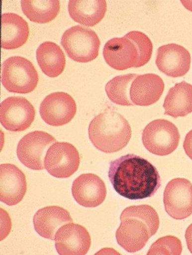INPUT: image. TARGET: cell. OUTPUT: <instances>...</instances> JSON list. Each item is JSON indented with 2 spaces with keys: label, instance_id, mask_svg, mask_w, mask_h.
Masks as SVG:
<instances>
[{
  "label": "cell",
  "instance_id": "17",
  "mask_svg": "<svg viewBox=\"0 0 192 255\" xmlns=\"http://www.w3.org/2000/svg\"><path fill=\"white\" fill-rule=\"evenodd\" d=\"M165 89L162 78L156 74L138 75L130 88V98L134 105L146 107L156 104Z\"/></svg>",
  "mask_w": 192,
  "mask_h": 255
},
{
  "label": "cell",
  "instance_id": "14",
  "mask_svg": "<svg viewBox=\"0 0 192 255\" xmlns=\"http://www.w3.org/2000/svg\"><path fill=\"white\" fill-rule=\"evenodd\" d=\"M191 64V53L182 46L169 44L158 48L156 66L161 72L168 77H183L189 72Z\"/></svg>",
  "mask_w": 192,
  "mask_h": 255
},
{
  "label": "cell",
  "instance_id": "24",
  "mask_svg": "<svg viewBox=\"0 0 192 255\" xmlns=\"http://www.w3.org/2000/svg\"><path fill=\"white\" fill-rule=\"evenodd\" d=\"M137 74L117 76L107 83L105 91L111 102L121 106H133L130 98V88Z\"/></svg>",
  "mask_w": 192,
  "mask_h": 255
},
{
  "label": "cell",
  "instance_id": "22",
  "mask_svg": "<svg viewBox=\"0 0 192 255\" xmlns=\"http://www.w3.org/2000/svg\"><path fill=\"white\" fill-rule=\"evenodd\" d=\"M36 57L40 68L48 77L56 78L64 72L66 57L61 48L55 42L42 43L37 48Z\"/></svg>",
  "mask_w": 192,
  "mask_h": 255
},
{
  "label": "cell",
  "instance_id": "3",
  "mask_svg": "<svg viewBox=\"0 0 192 255\" xmlns=\"http://www.w3.org/2000/svg\"><path fill=\"white\" fill-rule=\"evenodd\" d=\"M153 43L139 31H132L123 37L109 40L103 48V57L111 68L124 71L140 68L148 63L153 53Z\"/></svg>",
  "mask_w": 192,
  "mask_h": 255
},
{
  "label": "cell",
  "instance_id": "2",
  "mask_svg": "<svg viewBox=\"0 0 192 255\" xmlns=\"http://www.w3.org/2000/svg\"><path fill=\"white\" fill-rule=\"evenodd\" d=\"M116 232L118 245L129 253L139 252L160 227L157 212L151 206H131L122 211Z\"/></svg>",
  "mask_w": 192,
  "mask_h": 255
},
{
  "label": "cell",
  "instance_id": "1",
  "mask_svg": "<svg viewBox=\"0 0 192 255\" xmlns=\"http://www.w3.org/2000/svg\"><path fill=\"white\" fill-rule=\"evenodd\" d=\"M108 178L115 191L131 200L151 198L162 185L159 172L155 165L135 154L111 161Z\"/></svg>",
  "mask_w": 192,
  "mask_h": 255
},
{
  "label": "cell",
  "instance_id": "9",
  "mask_svg": "<svg viewBox=\"0 0 192 255\" xmlns=\"http://www.w3.org/2000/svg\"><path fill=\"white\" fill-rule=\"evenodd\" d=\"M35 118L34 107L21 96H11L0 105V122L8 131L19 132L28 129Z\"/></svg>",
  "mask_w": 192,
  "mask_h": 255
},
{
  "label": "cell",
  "instance_id": "16",
  "mask_svg": "<svg viewBox=\"0 0 192 255\" xmlns=\"http://www.w3.org/2000/svg\"><path fill=\"white\" fill-rule=\"evenodd\" d=\"M27 191L24 174L15 165H0V200L8 206L21 202Z\"/></svg>",
  "mask_w": 192,
  "mask_h": 255
},
{
  "label": "cell",
  "instance_id": "4",
  "mask_svg": "<svg viewBox=\"0 0 192 255\" xmlns=\"http://www.w3.org/2000/svg\"><path fill=\"white\" fill-rule=\"evenodd\" d=\"M131 128L126 118L117 112L99 114L89 127V137L94 146L105 153L122 150L131 138Z\"/></svg>",
  "mask_w": 192,
  "mask_h": 255
},
{
  "label": "cell",
  "instance_id": "20",
  "mask_svg": "<svg viewBox=\"0 0 192 255\" xmlns=\"http://www.w3.org/2000/svg\"><path fill=\"white\" fill-rule=\"evenodd\" d=\"M107 9L105 0H70L69 15L82 25L93 27L104 18Z\"/></svg>",
  "mask_w": 192,
  "mask_h": 255
},
{
  "label": "cell",
  "instance_id": "5",
  "mask_svg": "<svg viewBox=\"0 0 192 255\" xmlns=\"http://www.w3.org/2000/svg\"><path fill=\"white\" fill-rule=\"evenodd\" d=\"M39 75L30 60L14 56L2 64L1 84L8 92L28 94L36 88Z\"/></svg>",
  "mask_w": 192,
  "mask_h": 255
},
{
  "label": "cell",
  "instance_id": "15",
  "mask_svg": "<svg viewBox=\"0 0 192 255\" xmlns=\"http://www.w3.org/2000/svg\"><path fill=\"white\" fill-rule=\"evenodd\" d=\"M72 194L75 200L82 207H97L105 200V183L95 174H83L74 181Z\"/></svg>",
  "mask_w": 192,
  "mask_h": 255
},
{
  "label": "cell",
  "instance_id": "25",
  "mask_svg": "<svg viewBox=\"0 0 192 255\" xmlns=\"http://www.w3.org/2000/svg\"><path fill=\"white\" fill-rule=\"evenodd\" d=\"M183 251L182 242L178 237L167 236L158 239L151 246L147 255H180Z\"/></svg>",
  "mask_w": 192,
  "mask_h": 255
},
{
  "label": "cell",
  "instance_id": "28",
  "mask_svg": "<svg viewBox=\"0 0 192 255\" xmlns=\"http://www.w3.org/2000/svg\"><path fill=\"white\" fill-rule=\"evenodd\" d=\"M182 3L190 11L192 12V1H182Z\"/></svg>",
  "mask_w": 192,
  "mask_h": 255
},
{
  "label": "cell",
  "instance_id": "19",
  "mask_svg": "<svg viewBox=\"0 0 192 255\" xmlns=\"http://www.w3.org/2000/svg\"><path fill=\"white\" fill-rule=\"evenodd\" d=\"M30 35L27 22L14 13L1 15V48L15 50L23 46Z\"/></svg>",
  "mask_w": 192,
  "mask_h": 255
},
{
  "label": "cell",
  "instance_id": "11",
  "mask_svg": "<svg viewBox=\"0 0 192 255\" xmlns=\"http://www.w3.org/2000/svg\"><path fill=\"white\" fill-rule=\"evenodd\" d=\"M165 211L176 220H183L192 215V183L187 179L170 181L164 193Z\"/></svg>",
  "mask_w": 192,
  "mask_h": 255
},
{
  "label": "cell",
  "instance_id": "10",
  "mask_svg": "<svg viewBox=\"0 0 192 255\" xmlns=\"http://www.w3.org/2000/svg\"><path fill=\"white\" fill-rule=\"evenodd\" d=\"M80 164L79 152L73 144L56 142L46 155L44 165L50 175L57 178H68L77 171Z\"/></svg>",
  "mask_w": 192,
  "mask_h": 255
},
{
  "label": "cell",
  "instance_id": "18",
  "mask_svg": "<svg viewBox=\"0 0 192 255\" xmlns=\"http://www.w3.org/2000/svg\"><path fill=\"white\" fill-rule=\"evenodd\" d=\"M73 220L68 210L59 206H50L38 210L33 216L35 231L43 238L55 241L56 234L62 226Z\"/></svg>",
  "mask_w": 192,
  "mask_h": 255
},
{
  "label": "cell",
  "instance_id": "12",
  "mask_svg": "<svg viewBox=\"0 0 192 255\" xmlns=\"http://www.w3.org/2000/svg\"><path fill=\"white\" fill-rule=\"evenodd\" d=\"M77 107L72 96L64 92L47 96L40 106V115L44 122L53 127H60L71 122Z\"/></svg>",
  "mask_w": 192,
  "mask_h": 255
},
{
  "label": "cell",
  "instance_id": "21",
  "mask_svg": "<svg viewBox=\"0 0 192 255\" xmlns=\"http://www.w3.org/2000/svg\"><path fill=\"white\" fill-rule=\"evenodd\" d=\"M165 115L185 117L192 113V85L183 81L170 89L164 104Z\"/></svg>",
  "mask_w": 192,
  "mask_h": 255
},
{
  "label": "cell",
  "instance_id": "26",
  "mask_svg": "<svg viewBox=\"0 0 192 255\" xmlns=\"http://www.w3.org/2000/svg\"><path fill=\"white\" fill-rule=\"evenodd\" d=\"M185 153L192 160V129L187 134L183 143Z\"/></svg>",
  "mask_w": 192,
  "mask_h": 255
},
{
  "label": "cell",
  "instance_id": "6",
  "mask_svg": "<svg viewBox=\"0 0 192 255\" xmlns=\"http://www.w3.org/2000/svg\"><path fill=\"white\" fill-rule=\"evenodd\" d=\"M61 45L74 61L87 63L97 57L101 41L95 31L77 25L64 33Z\"/></svg>",
  "mask_w": 192,
  "mask_h": 255
},
{
  "label": "cell",
  "instance_id": "13",
  "mask_svg": "<svg viewBox=\"0 0 192 255\" xmlns=\"http://www.w3.org/2000/svg\"><path fill=\"white\" fill-rule=\"evenodd\" d=\"M55 241L56 250L61 255H85L91 246L88 230L73 223L60 227L56 234Z\"/></svg>",
  "mask_w": 192,
  "mask_h": 255
},
{
  "label": "cell",
  "instance_id": "23",
  "mask_svg": "<svg viewBox=\"0 0 192 255\" xmlns=\"http://www.w3.org/2000/svg\"><path fill=\"white\" fill-rule=\"evenodd\" d=\"M24 14L34 23H48L56 18L60 9L59 0H23Z\"/></svg>",
  "mask_w": 192,
  "mask_h": 255
},
{
  "label": "cell",
  "instance_id": "27",
  "mask_svg": "<svg viewBox=\"0 0 192 255\" xmlns=\"http://www.w3.org/2000/svg\"><path fill=\"white\" fill-rule=\"evenodd\" d=\"M185 239H186L188 249L192 254V224L187 228L185 232Z\"/></svg>",
  "mask_w": 192,
  "mask_h": 255
},
{
  "label": "cell",
  "instance_id": "8",
  "mask_svg": "<svg viewBox=\"0 0 192 255\" xmlns=\"http://www.w3.org/2000/svg\"><path fill=\"white\" fill-rule=\"evenodd\" d=\"M55 142V138L45 131H32L19 140L17 147V157L29 169L43 170L45 168V155L49 147Z\"/></svg>",
  "mask_w": 192,
  "mask_h": 255
},
{
  "label": "cell",
  "instance_id": "7",
  "mask_svg": "<svg viewBox=\"0 0 192 255\" xmlns=\"http://www.w3.org/2000/svg\"><path fill=\"white\" fill-rule=\"evenodd\" d=\"M180 137V131L173 123L166 120H156L145 127L142 142L152 154L167 156L178 148Z\"/></svg>",
  "mask_w": 192,
  "mask_h": 255
}]
</instances>
